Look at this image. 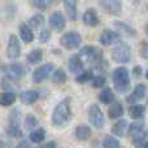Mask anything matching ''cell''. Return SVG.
I'll list each match as a JSON object with an SVG mask.
<instances>
[{"label":"cell","mask_w":148,"mask_h":148,"mask_svg":"<svg viewBox=\"0 0 148 148\" xmlns=\"http://www.w3.org/2000/svg\"><path fill=\"white\" fill-rule=\"evenodd\" d=\"M72 100L70 97H65L55 107L52 112V125L57 127L65 126L72 118Z\"/></svg>","instance_id":"6da1fadb"},{"label":"cell","mask_w":148,"mask_h":148,"mask_svg":"<svg viewBox=\"0 0 148 148\" xmlns=\"http://www.w3.org/2000/svg\"><path fill=\"white\" fill-rule=\"evenodd\" d=\"M112 81L116 91H118L120 94H125L130 88V74H129V70L125 66L116 68L113 70Z\"/></svg>","instance_id":"7a4b0ae2"},{"label":"cell","mask_w":148,"mask_h":148,"mask_svg":"<svg viewBox=\"0 0 148 148\" xmlns=\"http://www.w3.org/2000/svg\"><path fill=\"white\" fill-rule=\"evenodd\" d=\"M110 56H112L113 61L117 62V64H126L131 59V49L129 47V44L120 42L117 46L113 47Z\"/></svg>","instance_id":"3957f363"},{"label":"cell","mask_w":148,"mask_h":148,"mask_svg":"<svg viewBox=\"0 0 148 148\" xmlns=\"http://www.w3.org/2000/svg\"><path fill=\"white\" fill-rule=\"evenodd\" d=\"M82 43V36L77 31H68L60 38V44L65 49H77Z\"/></svg>","instance_id":"277c9868"},{"label":"cell","mask_w":148,"mask_h":148,"mask_svg":"<svg viewBox=\"0 0 148 148\" xmlns=\"http://www.w3.org/2000/svg\"><path fill=\"white\" fill-rule=\"evenodd\" d=\"M79 56H81L82 59H86L87 61L94 65L103 60V53L100 52V49H97L96 47H94V46L83 47V48L81 49V52H79Z\"/></svg>","instance_id":"5b68a950"},{"label":"cell","mask_w":148,"mask_h":148,"mask_svg":"<svg viewBox=\"0 0 148 148\" xmlns=\"http://www.w3.org/2000/svg\"><path fill=\"white\" fill-rule=\"evenodd\" d=\"M21 56V44L17 35L10 34L7 46V57L9 60H17Z\"/></svg>","instance_id":"8992f818"},{"label":"cell","mask_w":148,"mask_h":148,"mask_svg":"<svg viewBox=\"0 0 148 148\" xmlns=\"http://www.w3.org/2000/svg\"><path fill=\"white\" fill-rule=\"evenodd\" d=\"M55 70V65L52 62H46V64L38 66L33 72V82L34 83H42L44 79L49 77V74Z\"/></svg>","instance_id":"52a82bcc"},{"label":"cell","mask_w":148,"mask_h":148,"mask_svg":"<svg viewBox=\"0 0 148 148\" xmlns=\"http://www.w3.org/2000/svg\"><path fill=\"white\" fill-rule=\"evenodd\" d=\"M88 121L96 129H101L104 126V114L97 104H92L88 108Z\"/></svg>","instance_id":"ba28073f"},{"label":"cell","mask_w":148,"mask_h":148,"mask_svg":"<svg viewBox=\"0 0 148 148\" xmlns=\"http://www.w3.org/2000/svg\"><path fill=\"white\" fill-rule=\"evenodd\" d=\"M4 69H5V75L7 78L12 79V81H18L21 79L26 73V69L22 64L20 62H12L9 65H4Z\"/></svg>","instance_id":"9c48e42d"},{"label":"cell","mask_w":148,"mask_h":148,"mask_svg":"<svg viewBox=\"0 0 148 148\" xmlns=\"http://www.w3.org/2000/svg\"><path fill=\"white\" fill-rule=\"evenodd\" d=\"M99 4L103 8V10L110 16H118L122 12L121 0H99Z\"/></svg>","instance_id":"30bf717a"},{"label":"cell","mask_w":148,"mask_h":148,"mask_svg":"<svg viewBox=\"0 0 148 148\" xmlns=\"http://www.w3.org/2000/svg\"><path fill=\"white\" fill-rule=\"evenodd\" d=\"M120 34L117 31L109 30V29H105V30L101 31L99 36V42L101 46H112L114 43H118L120 42Z\"/></svg>","instance_id":"8fae6325"},{"label":"cell","mask_w":148,"mask_h":148,"mask_svg":"<svg viewBox=\"0 0 148 148\" xmlns=\"http://www.w3.org/2000/svg\"><path fill=\"white\" fill-rule=\"evenodd\" d=\"M49 26L53 29L55 31H62L66 26V20H65L64 14L61 12H53L49 16Z\"/></svg>","instance_id":"7c38bea8"},{"label":"cell","mask_w":148,"mask_h":148,"mask_svg":"<svg viewBox=\"0 0 148 148\" xmlns=\"http://www.w3.org/2000/svg\"><path fill=\"white\" fill-rule=\"evenodd\" d=\"M146 94H147V84L138 83L135 86V88H134L133 94H130L127 97H126V101H129L130 104H134V103H136V101H139V100L144 99Z\"/></svg>","instance_id":"4fadbf2b"},{"label":"cell","mask_w":148,"mask_h":148,"mask_svg":"<svg viewBox=\"0 0 148 148\" xmlns=\"http://www.w3.org/2000/svg\"><path fill=\"white\" fill-rule=\"evenodd\" d=\"M83 23L88 27H96L97 25L100 23V20H99V16H97V12L94 9V8H88L86 12L83 13Z\"/></svg>","instance_id":"5bb4252c"},{"label":"cell","mask_w":148,"mask_h":148,"mask_svg":"<svg viewBox=\"0 0 148 148\" xmlns=\"http://www.w3.org/2000/svg\"><path fill=\"white\" fill-rule=\"evenodd\" d=\"M68 68L69 70L74 74H79L83 72V68H84V64H83V60L79 55H73L70 56L69 61H68Z\"/></svg>","instance_id":"9a60e30c"},{"label":"cell","mask_w":148,"mask_h":148,"mask_svg":"<svg viewBox=\"0 0 148 148\" xmlns=\"http://www.w3.org/2000/svg\"><path fill=\"white\" fill-rule=\"evenodd\" d=\"M39 99V92L36 90H26L20 94V100L22 104L25 105H31L36 103Z\"/></svg>","instance_id":"2e32d148"},{"label":"cell","mask_w":148,"mask_h":148,"mask_svg":"<svg viewBox=\"0 0 148 148\" xmlns=\"http://www.w3.org/2000/svg\"><path fill=\"white\" fill-rule=\"evenodd\" d=\"M114 27L117 29V33L120 34H122V35H125V36H135L136 35V31H135V29H133L129 23H126V22H121V21H116L114 23Z\"/></svg>","instance_id":"e0dca14e"},{"label":"cell","mask_w":148,"mask_h":148,"mask_svg":"<svg viewBox=\"0 0 148 148\" xmlns=\"http://www.w3.org/2000/svg\"><path fill=\"white\" fill-rule=\"evenodd\" d=\"M18 31H20V36L23 43H31L34 40V33L27 23H21L20 27H18Z\"/></svg>","instance_id":"ac0fdd59"},{"label":"cell","mask_w":148,"mask_h":148,"mask_svg":"<svg viewBox=\"0 0 148 148\" xmlns=\"http://www.w3.org/2000/svg\"><path fill=\"white\" fill-rule=\"evenodd\" d=\"M64 3L65 10H66V14L69 17L70 21H75L77 20V3L78 0H62Z\"/></svg>","instance_id":"d6986e66"},{"label":"cell","mask_w":148,"mask_h":148,"mask_svg":"<svg viewBox=\"0 0 148 148\" xmlns=\"http://www.w3.org/2000/svg\"><path fill=\"white\" fill-rule=\"evenodd\" d=\"M146 114V107L142 104H133L129 108V116L133 120H140Z\"/></svg>","instance_id":"ffe728a7"},{"label":"cell","mask_w":148,"mask_h":148,"mask_svg":"<svg viewBox=\"0 0 148 148\" xmlns=\"http://www.w3.org/2000/svg\"><path fill=\"white\" fill-rule=\"evenodd\" d=\"M123 114V107L120 101H113L112 105L108 109V116L112 120H116V118H120L121 116Z\"/></svg>","instance_id":"44dd1931"},{"label":"cell","mask_w":148,"mask_h":148,"mask_svg":"<svg viewBox=\"0 0 148 148\" xmlns=\"http://www.w3.org/2000/svg\"><path fill=\"white\" fill-rule=\"evenodd\" d=\"M99 100L103 104H112V103L114 101V94H113L112 88L104 87L99 94Z\"/></svg>","instance_id":"7402d4cb"},{"label":"cell","mask_w":148,"mask_h":148,"mask_svg":"<svg viewBox=\"0 0 148 148\" xmlns=\"http://www.w3.org/2000/svg\"><path fill=\"white\" fill-rule=\"evenodd\" d=\"M127 127V121L126 120H118L114 125L112 126L110 129V133L112 135H116V136H122L125 134V130Z\"/></svg>","instance_id":"603a6c76"},{"label":"cell","mask_w":148,"mask_h":148,"mask_svg":"<svg viewBox=\"0 0 148 148\" xmlns=\"http://www.w3.org/2000/svg\"><path fill=\"white\" fill-rule=\"evenodd\" d=\"M29 139H30V142H33V143H42V142L46 139V130H44L43 127L34 129L30 133V135H29Z\"/></svg>","instance_id":"cb8c5ba5"},{"label":"cell","mask_w":148,"mask_h":148,"mask_svg":"<svg viewBox=\"0 0 148 148\" xmlns=\"http://www.w3.org/2000/svg\"><path fill=\"white\" fill-rule=\"evenodd\" d=\"M16 101V94L13 91H5L0 95V105L1 107H10Z\"/></svg>","instance_id":"d4e9b609"},{"label":"cell","mask_w":148,"mask_h":148,"mask_svg":"<svg viewBox=\"0 0 148 148\" xmlns=\"http://www.w3.org/2000/svg\"><path fill=\"white\" fill-rule=\"evenodd\" d=\"M75 136L79 140H87L91 136V129L87 125H79L75 127Z\"/></svg>","instance_id":"484cf974"},{"label":"cell","mask_w":148,"mask_h":148,"mask_svg":"<svg viewBox=\"0 0 148 148\" xmlns=\"http://www.w3.org/2000/svg\"><path fill=\"white\" fill-rule=\"evenodd\" d=\"M27 62L31 65H35V64H39V62L43 60V51L40 48H35L27 55Z\"/></svg>","instance_id":"4316f807"},{"label":"cell","mask_w":148,"mask_h":148,"mask_svg":"<svg viewBox=\"0 0 148 148\" xmlns=\"http://www.w3.org/2000/svg\"><path fill=\"white\" fill-rule=\"evenodd\" d=\"M144 130V123L142 121H136V122H133L129 127V133H130L131 138H136V136H140L143 134Z\"/></svg>","instance_id":"83f0119b"},{"label":"cell","mask_w":148,"mask_h":148,"mask_svg":"<svg viewBox=\"0 0 148 148\" xmlns=\"http://www.w3.org/2000/svg\"><path fill=\"white\" fill-rule=\"evenodd\" d=\"M66 73H65L64 69L59 68V69L53 70V74H52V82L55 84H62L66 82Z\"/></svg>","instance_id":"f1b7e54d"},{"label":"cell","mask_w":148,"mask_h":148,"mask_svg":"<svg viewBox=\"0 0 148 148\" xmlns=\"http://www.w3.org/2000/svg\"><path fill=\"white\" fill-rule=\"evenodd\" d=\"M7 135L10 138H21L23 135L22 134V129L18 125H8L7 127Z\"/></svg>","instance_id":"f546056e"},{"label":"cell","mask_w":148,"mask_h":148,"mask_svg":"<svg viewBox=\"0 0 148 148\" xmlns=\"http://www.w3.org/2000/svg\"><path fill=\"white\" fill-rule=\"evenodd\" d=\"M23 125H25V129L33 131L34 129L38 126V118H36L34 114H26L25 116V122H23Z\"/></svg>","instance_id":"4dcf8cb0"},{"label":"cell","mask_w":148,"mask_h":148,"mask_svg":"<svg viewBox=\"0 0 148 148\" xmlns=\"http://www.w3.org/2000/svg\"><path fill=\"white\" fill-rule=\"evenodd\" d=\"M92 77H94V74H92V70H83L82 73H79L78 75L75 77V82L77 83H87L88 81H92Z\"/></svg>","instance_id":"1f68e13d"},{"label":"cell","mask_w":148,"mask_h":148,"mask_svg":"<svg viewBox=\"0 0 148 148\" xmlns=\"http://www.w3.org/2000/svg\"><path fill=\"white\" fill-rule=\"evenodd\" d=\"M103 147L104 148H120V142L113 135H107L103 140Z\"/></svg>","instance_id":"d6a6232c"},{"label":"cell","mask_w":148,"mask_h":148,"mask_svg":"<svg viewBox=\"0 0 148 148\" xmlns=\"http://www.w3.org/2000/svg\"><path fill=\"white\" fill-rule=\"evenodd\" d=\"M8 121H9V125H18V126H20V122H21V112H20V109H18V108L10 110Z\"/></svg>","instance_id":"836d02e7"},{"label":"cell","mask_w":148,"mask_h":148,"mask_svg":"<svg viewBox=\"0 0 148 148\" xmlns=\"http://www.w3.org/2000/svg\"><path fill=\"white\" fill-rule=\"evenodd\" d=\"M44 23V16L43 14H34L33 17L29 20L27 25L30 26V27H39V26H42Z\"/></svg>","instance_id":"e575fe53"},{"label":"cell","mask_w":148,"mask_h":148,"mask_svg":"<svg viewBox=\"0 0 148 148\" xmlns=\"http://www.w3.org/2000/svg\"><path fill=\"white\" fill-rule=\"evenodd\" d=\"M92 87H95V88H100V87H103L105 84V82H107V78H105L104 74H96V75L92 77Z\"/></svg>","instance_id":"d590c367"},{"label":"cell","mask_w":148,"mask_h":148,"mask_svg":"<svg viewBox=\"0 0 148 148\" xmlns=\"http://www.w3.org/2000/svg\"><path fill=\"white\" fill-rule=\"evenodd\" d=\"M55 0H33V5L40 10H46L53 4Z\"/></svg>","instance_id":"8d00e7d4"},{"label":"cell","mask_w":148,"mask_h":148,"mask_svg":"<svg viewBox=\"0 0 148 148\" xmlns=\"http://www.w3.org/2000/svg\"><path fill=\"white\" fill-rule=\"evenodd\" d=\"M51 38V31L48 29H42L40 34H39V42L40 43H47Z\"/></svg>","instance_id":"74e56055"},{"label":"cell","mask_w":148,"mask_h":148,"mask_svg":"<svg viewBox=\"0 0 148 148\" xmlns=\"http://www.w3.org/2000/svg\"><path fill=\"white\" fill-rule=\"evenodd\" d=\"M140 56L148 60V43H143L140 47Z\"/></svg>","instance_id":"f35d334b"},{"label":"cell","mask_w":148,"mask_h":148,"mask_svg":"<svg viewBox=\"0 0 148 148\" xmlns=\"http://www.w3.org/2000/svg\"><path fill=\"white\" fill-rule=\"evenodd\" d=\"M39 148H57L56 143L55 142H47V143H43Z\"/></svg>","instance_id":"ab89813d"},{"label":"cell","mask_w":148,"mask_h":148,"mask_svg":"<svg viewBox=\"0 0 148 148\" xmlns=\"http://www.w3.org/2000/svg\"><path fill=\"white\" fill-rule=\"evenodd\" d=\"M14 148H30V143H29L27 140H22V142H20Z\"/></svg>","instance_id":"60d3db41"},{"label":"cell","mask_w":148,"mask_h":148,"mask_svg":"<svg viewBox=\"0 0 148 148\" xmlns=\"http://www.w3.org/2000/svg\"><path fill=\"white\" fill-rule=\"evenodd\" d=\"M134 73H135L136 75H140V68H139V66H136L135 69H134Z\"/></svg>","instance_id":"b9f144b4"},{"label":"cell","mask_w":148,"mask_h":148,"mask_svg":"<svg viewBox=\"0 0 148 148\" xmlns=\"http://www.w3.org/2000/svg\"><path fill=\"white\" fill-rule=\"evenodd\" d=\"M146 34L148 35V22H147V25H146Z\"/></svg>","instance_id":"7bdbcfd3"},{"label":"cell","mask_w":148,"mask_h":148,"mask_svg":"<svg viewBox=\"0 0 148 148\" xmlns=\"http://www.w3.org/2000/svg\"><path fill=\"white\" fill-rule=\"evenodd\" d=\"M146 78L148 79V70H147V73H146Z\"/></svg>","instance_id":"ee69618b"}]
</instances>
